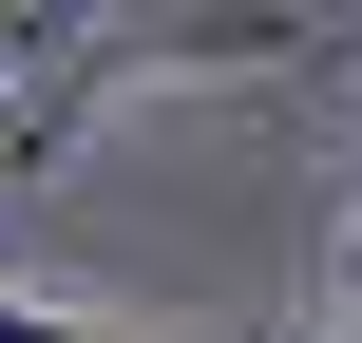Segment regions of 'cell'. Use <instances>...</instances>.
<instances>
[{
	"instance_id": "3957f363",
	"label": "cell",
	"mask_w": 362,
	"mask_h": 343,
	"mask_svg": "<svg viewBox=\"0 0 362 343\" xmlns=\"http://www.w3.org/2000/svg\"><path fill=\"white\" fill-rule=\"evenodd\" d=\"M344 286H362V248H344Z\"/></svg>"
},
{
	"instance_id": "6da1fadb",
	"label": "cell",
	"mask_w": 362,
	"mask_h": 343,
	"mask_svg": "<svg viewBox=\"0 0 362 343\" xmlns=\"http://www.w3.org/2000/svg\"><path fill=\"white\" fill-rule=\"evenodd\" d=\"M0 343H229V325H76V306H19L0 286Z\"/></svg>"
},
{
	"instance_id": "7a4b0ae2",
	"label": "cell",
	"mask_w": 362,
	"mask_h": 343,
	"mask_svg": "<svg viewBox=\"0 0 362 343\" xmlns=\"http://www.w3.org/2000/svg\"><path fill=\"white\" fill-rule=\"evenodd\" d=\"M0 76H19V19H0Z\"/></svg>"
}]
</instances>
